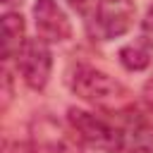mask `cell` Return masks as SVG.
<instances>
[{
	"label": "cell",
	"instance_id": "6da1fadb",
	"mask_svg": "<svg viewBox=\"0 0 153 153\" xmlns=\"http://www.w3.org/2000/svg\"><path fill=\"white\" fill-rule=\"evenodd\" d=\"M72 91L88 105H93L100 112L108 115H122L134 108V96L131 91L110 76L108 72L91 67V65H76L72 76H69Z\"/></svg>",
	"mask_w": 153,
	"mask_h": 153
},
{
	"label": "cell",
	"instance_id": "7a4b0ae2",
	"mask_svg": "<svg viewBox=\"0 0 153 153\" xmlns=\"http://www.w3.org/2000/svg\"><path fill=\"white\" fill-rule=\"evenodd\" d=\"M67 122L79 143L96 148L100 153H120L124 151V131L120 124L105 120L103 115L81 110V108H69L67 110Z\"/></svg>",
	"mask_w": 153,
	"mask_h": 153
},
{
	"label": "cell",
	"instance_id": "3957f363",
	"mask_svg": "<svg viewBox=\"0 0 153 153\" xmlns=\"http://www.w3.org/2000/svg\"><path fill=\"white\" fill-rule=\"evenodd\" d=\"M2 153H81L74 131H65L53 117H36L31 124V136L26 141L5 139Z\"/></svg>",
	"mask_w": 153,
	"mask_h": 153
},
{
	"label": "cell",
	"instance_id": "277c9868",
	"mask_svg": "<svg viewBox=\"0 0 153 153\" xmlns=\"http://www.w3.org/2000/svg\"><path fill=\"white\" fill-rule=\"evenodd\" d=\"M134 17H136L134 0H96L93 29L100 41H112L131 29Z\"/></svg>",
	"mask_w": 153,
	"mask_h": 153
},
{
	"label": "cell",
	"instance_id": "5b68a950",
	"mask_svg": "<svg viewBox=\"0 0 153 153\" xmlns=\"http://www.w3.org/2000/svg\"><path fill=\"white\" fill-rule=\"evenodd\" d=\"M17 69L24 79V84L33 91H41L48 79H50V69H53V53L50 45L43 38H26L24 48L17 55Z\"/></svg>",
	"mask_w": 153,
	"mask_h": 153
},
{
	"label": "cell",
	"instance_id": "8992f818",
	"mask_svg": "<svg viewBox=\"0 0 153 153\" xmlns=\"http://www.w3.org/2000/svg\"><path fill=\"white\" fill-rule=\"evenodd\" d=\"M33 22H36L38 38H43L45 43H62L72 38V22L55 0H36Z\"/></svg>",
	"mask_w": 153,
	"mask_h": 153
},
{
	"label": "cell",
	"instance_id": "52a82bcc",
	"mask_svg": "<svg viewBox=\"0 0 153 153\" xmlns=\"http://www.w3.org/2000/svg\"><path fill=\"white\" fill-rule=\"evenodd\" d=\"M124 131V151L129 153H153V124L143 112H136L134 108L122 112L120 122Z\"/></svg>",
	"mask_w": 153,
	"mask_h": 153
},
{
	"label": "cell",
	"instance_id": "ba28073f",
	"mask_svg": "<svg viewBox=\"0 0 153 153\" xmlns=\"http://www.w3.org/2000/svg\"><path fill=\"white\" fill-rule=\"evenodd\" d=\"M24 17L19 10L5 12L2 14V60H17L19 50L24 48Z\"/></svg>",
	"mask_w": 153,
	"mask_h": 153
},
{
	"label": "cell",
	"instance_id": "9c48e42d",
	"mask_svg": "<svg viewBox=\"0 0 153 153\" xmlns=\"http://www.w3.org/2000/svg\"><path fill=\"white\" fill-rule=\"evenodd\" d=\"M117 57H120V65H122L127 72H141V69H146V67L151 65V60H153V45H148L143 38H139V41H134V43L122 45L120 53H117Z\"/></svg>",
	"mask_w": 153,
	"mask_h": 153
},
{
	"label": "cell",
	"instance_id": "30bf717a",
	"mask_svg": "<svg viewBox=\"0 0 153 153\" xmlns=\"http://www.w3.org/2000/svg\"><path fill=\"white\" fill-rule=\"evenodd\" d=\"M141 38H143L148 45H153V5H148L146 14H143V19H141Z\"/></svg>",
	"mask_w": 153,
	"mask_h": 153
},
{
	"label": "cell",
	"instance_id": "8fae6325",
	"mask_svg": "<svg viewBox=\"0 0 153 153\" xmlns=\"http://www.w3.org/2000/svg\"><path fill=\"white\" fill-rule=\"evenodd\" d=\"M67 5H69L72 10H76V12H86L88 0H67Z\"/></svg>",
	"mask_w": 153,
	"mask_h": 153
},
{
	"label": "cell",
	"instance_id": "7c38bea8",
	"mask_svg": "<svg viewBox=\"0 0 153 153\" xmlns=\"http://www.w3.org/2000/svg\"><path fill=\"white\" fill-rule=\"evenodd\" d=\"M143 98H146L148 103H153V76L143 84Z\"/></svg>",
	"mask_w": 153,
	"mask_h": 153
}]
</instances>
